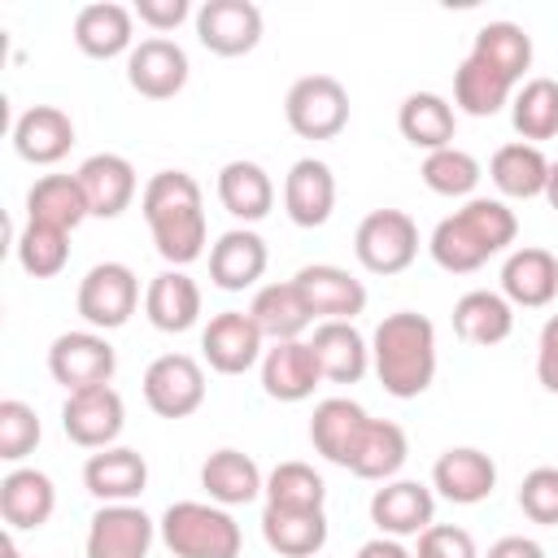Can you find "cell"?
Segmentation results:
<instances>
[{
	"label": "cell",
	"mask_w": 558,
	"mask_h": 558,
	"mask_svg": "<svg viewBox=\"0 0 558 558\" xmlns=\"http://www.w3.org/2000/svg\"><path fill=\"white\" fill-rule=\"evenodd\" d=\"M157 253L179 270L205 253V201L187 170H157L140 196Z\"/></svg>",
	"instance_id": "1"
},
{
	"label": "cell",
	"mask_w": 558,
	"mask_h": 558,
	"mask_svg": "<svg viewBox=\"0 0 558 558\" xmlns=\"http://www.w3.org/2000/svg\"><path fill=\"white\" fill-rule=\"evenodd\" d=\"M519 235V218L506 201H493V196H471L458 214L440 218L427 248H432V262L449 275H471L480 270L493 253L510 248Z\"/></svg>",
	"instance_id": "2"
},
{
	"label": "cell",
	"mask_w": 558,
	"mask_h": 558,
	"mask_svg": "<svg viewBox=\"0 0 558 558\" xmlns=\"http://www.w3.org/2000/svg\"><path fill=\"white\" fill-rule=\"evenodd\" d=\"M371 366L388 397L414 401L436 379V327L414 310L388 314L371 336Z\"/></svg>",
	"instance_id": "3"
},
{
	"label": "cell",
	"mask_w": 558,
	"mask_h": 558,
	"mask_svg": "<svg viewBox=\"0 0 558 558\" xmlns=\"http://www.w3.org/2000/svg\"><path fill=\"white\" fill-rule=\"evenodd\" d=\"M157 536L174 558H240V545H244L240 523L227 514V506H214V501L166 506Z\"/></svg>",
	"instance_id": "4"
},
{
	"label": "cell",
	"mask_w": 558,
	"mask_h": 558,
	"mask_svg": "<svg viewBox=\"0 0 558 558\" xmlns=\"http://www.w3.org/2000/svg\"><path fill=\"white\" fill-rule=\"evenodd\" d=\"M283 118L301 140H336L349 126V92L331 74H305L288 87Z\"/></svg>",
	"instance_id": "5"
},
{
	"label": "cell",
	"mask_w": 558,
	"mask_h": 558,
	"mask_svg": "<svg viewBox=\"0 0 558 558\" xmlns=\"http://www.w3.org/2000/svg\"><path fill=\"white\" fill-rule=\"evenodd\" d=\"M353 253L371 275H401L418 257V227L405 209H371L357 222Z\"/></svg>",
	"instance_id": "6"
},
{
	"label": "cell",
	"mask_w": 558,
	"mask_h": 558,
	"mask_svg": "<svg viewBox=\"0 0 558 558\" xmlns=\"http://www.w3.org/2000/svg\"><path fill=\"white\" fill-rule=\"evenodd\" d=\"M48 371L65 392H87L113 379L118 353L100 331H61L48 344Z\"/></svg>",
	"instance_id": "7"
},
{
	"label": "cell",
	"mask_w": 558,
	"mask_h": 558,
	"mask_svg": "<svg viewBox=\"0 0 558 558\" xmlns=\"http://www.w3.org/2000/svg\"><path fill=\"white\" fill-rule=\"evenodd\" d=\"M140 305V279L126 262H96L78 283V314L96 331L122 327Z\"/></svg>",
	"instance_id": "8"
},
{
	"label": "cell",
	"mask_w": 558,
	"mask_h": 558,
	"mask_svg": "<svg viewBox=\"0 0 558 558\" xmlns=\"http://www.w3.org/2000/svg\"><path fill=\"white\" fill-rule=\"evenodd\" d=\"M144 401L161 418H187L205 401V371L187 353H161L144 371Z\"/></svg>",
	"instance_id": "9"
},
{
	"label": "cell",
	"mask_w": 558,
	"mask_h": 558,
	"mask_svg": "<svg viewBox=\"0 0 558 558\" xmlns=\"http://www.w3.org/2000/svg\"><path fill=\"white\" fill-rule=\"evenodd\" d=\"M196 39L214 57H244L262 44V9L253 0H205L196 9Z\"/></svg>",
	"instance_id": "10"
},
{
	"label": "cell",
	"mask_w": 558,
	"mask_h": 558,
	"mask_svg": "<svg viewBox=\"0 0 558 558\" xmlns=\"http://www.w3.org/2000/svg\"><path fill=\"white\" fill-rule=\"evenodd\" d=\"M262 327L253 323V314L244 310H222L209 318V327L201 331V353L209 362V371L218 375H244L248 366L262 362Z\"/></svg>",
	"instance_id": "11"
},
{
	"label": "cell",
	"mask_w": 558,
	"mask_h": 558,
	"mask_svg": "<svg viewBox=\"0 0 558 558\" xmlns=\"http://www.w3.org/2000/svg\"><path fill=\"white\" fill-rule=\"evenodd\" d=\"M61 427L83 449H109L126 427V405L109 384L87 388V392H70L61 405Z\"/></svg>",
	"instance_id": "12"
},
{
	"label": "cell",
	"mask_w": 558,
	"mask_h": 558,
	"mask_svg": "<svg viewBox=\"0 0 558 558\" xmlns=\"http://www.w3.org/2000/svg\"><path fill=\"white\" fill-rule=\"evenodd\" d=\"M187 52L166 39V35H153V39H140L126 57V83L148 96V100H170L187 87Z\"/></svg>",
	"instance_id": "13"
},
{
	"label": "cell",
	"mask_w": 558,
	"mask_h": 558,
	"mask_svg": "<svg viewBox=\"0 0 558 558\" xmlns=\"http://www.w3.org/2000/svg\"><path fill=\"white\" fill-rule=\"evenodd\" d=\"M153 536L157 523L140 506H100L87 527V558H148Z\"/></svg>",
	"instance_id": "14"
},
{
	"label": "cell",
	"mask_w": 558,
	"mask_h": 558,
	"mask_svg": "<svg viewBox=\"0 0 558 558\" xmlns=\"http://www.w3.org/2000/svg\"><path fill=\"white\" fill-rule=\"evenodd\" d=\"M292 279L301 283L314 318H323V323H353L366 310V283L353 279L344 266L314 262V266H301Z\"/></svg>",
	"instance_id": "15"
},
{
	"label": "cell",
	"mask_w": 558,
	"mask_h": 558,
	"mask_svg": "<svg viewBox=\"0 0 558 558\" xmlns=\"http://www.w3.org/2000/svg\"><path fill=\"white\" fill-rule=\"evenodd\" d=\"M366 427H371V414H366L357 401H349V397H327V401L314 405L310 440H314V449H318L327 462H336V466L349 471L353 458H357V449H362Z\"/></svg>",
	"instance_id": "16"
},
{
	"label": "cell",
	"mask_w": 558,
	"mask_h": 558,
	"mask_svg": "<svg viewBox=\"0 0 558 558\" xmlns=\"http://www.w3.org/2000/svg\"><path fill=\"white\" fill-rule=\"evenodd\" d=\"M432 519H436V497L418 480H388L371 497V523L379 527V536H397V541L418 536L432 527Z\"/></svg>",
	"instance_id": "17"
},
{
	"label": "cell",
	"mask_w": 558,
	"mask_h": 558,
	"mask_svg": "<svg viewBox=\"0 0 558 558\" xmlns=\"http://www.w3.org/2000/svg\"><path fill=\"white\" fill-rule=\"evenodd\" d=\"M432 488L453 501V506H475L484 497H493L497 488V466L484 449H471V445H458V449H445L432 466Z\"/></svg>",
	"instance_id": "18"
},
{
	"label": "cell",
	"mask_w": 558,
	"mask_h": 558,
	"mask_svg": "<svg viewBox=\"0 0 558 558\" xmlns=\"http://www.w3.org/2000/svg\"><path fill=\"white\" fill-rule=\"evenodd\" d=\"M135 39V9L118 4V0H96V4H83L74 13V44L78 52L96 57V61H109V57H131V44Z\"/></svg>",
	"instance_id": "19"
},
{
	"label": "cell",
	"mask_w": 558,
	"mask_h": 558,
	"mask_svg": "<svg viewBox=\"0 0 558 558\" xmlns=\"http://www.w3.org/2000/svg\"><path fill=\"white\" fill-rule=\"evenodd\" d=\"M283 209L305 231L323 227L331 218V209H336V174H331V166L318 161V157L292 161V170L283 179Z\"/></svg>",
	"instance_id": "20"
},
{
	"label": "cell",
	"mask_w": 558,
	"mask_h": 558,
	"mask_svg": "<svg viewBox=\"0 0 558 558\" xmlns=\"http://www.w3.org/2000/svg\"><path fill=\"white\" fill-rule=\"evenodd\" d=\"M266 262H270L266 240L248 227H231L209 248V279L222 292H244L266 275Z\"/></svg>",
	"instance_id": "21"
},
{
	"label": "cell",
	"mask_w": 558,
	"mask_h": 558,
	"mask_svg": "<svg viewBox=\"0 0 558 558\" xmlns=\"http://www.w3.org/2000/svg\"><path fill=\"white\" fill-rule=\"evenodd\" d=\"M323 371L310 349V340H275L262 353V388L275 401H305L314 397Z\"/></svg>",
	"instance_id": "22"
},
{
	"label": "cell",
	"mask_w": 558,
	"mask_h": 558,
	"mask_svg": "<svg viewBox=\"0 0 558 558\" xmlns=\"http://www.w3.org/2000/svg\"><path fill=\"white\" fill-rule=\"evenodd\" d=\"M83 484L100 506H122V501H135L148 488V462L126 445H109V449L87 458Z\"/></svg>",
	"instance_id": "23"
},
{
	"label": "cell",
	"mask_w": 558,
	"mask_h": 558,
	"mask_svg": "<svg viewBox=\"0 0 558 558\" xmlns=\"http://www.w3.org/2000/svg\"><path fill=\"white\" fill-rule=\"evenodd\" d=\"M13 148L31 166H57L74 148V122L57 105H31L13 122Z\"/></svg>",
	"instance_id": "24"
},
{
	"label": "cell",
	"mask_w": 558,
	"mask_h": 558,
	"mask_svg": "<svg viewBox=\"0 0 558 558\" xmlns=\"http://www.w3.org/2000/svg\"><path fill=\"white\" fill-rule=\"evenodd\" d=\"M74 174L92 218H118L135 201V166L122 153H92Z\"/></svg>",
	"instance_id": "25"
},
{
	"label": "cell",
	"mask_w": 558,
	"mask_h": 558,
	"mask_svg": "<svg viewBox=\"0 0 558 558\" xmlns=\"http://www.w3.org/2000/svg\"><path fill=\"white\" fill-rule=\"evenodd\" d=\"M501 296L523 310H541L558 296V257L549 248L523 244L501 266Z\"/></svg>",
	"instance_id": "26"
},
{
	"label": "cell",
	"mask_w": 558,
	"mask_h": 558,
	"mask_svg": "<svg viewBox=\"0 0 558 558\" xmlns=\"http://www.w3.org/2000/svg\"><path fill=\"white\" fill-rule=\"evenodd\" d=\"M57 510V488L44 471L35 466H17L0 480V519L13 527V532H31V527H44Z\"/></svg>",
	"instance_id": "27"
},
{
	"label": "cell",
	"mask_w": 558,
	"mask_h": 558,
	"mask_svg": "<svg viewBox=\"0 0 558 558\" xmlns=\"http://www.w3.org/2000/svg\"><path fill=\"white\" fill-rule=\"evenodd\" d=\"M144 314H148V323L157 331H170V336L192 331L196 318H201V288H196V279L183 275V270L153 275V283L144 292Z\"/></svg>",
	"instance_id": "28"
},
{
	"label": "cell",
	"mask_w": 558,
	"mask_h": 558,
	"mask_svg": "<svg viewBox=\"0 0 558 558\" xmlns=\"http://www.w3.org/2000/svg\"><path fill=\"white\" fill-rule=\"evenodd\" d=\"M253 323L262 327V336L275 344V340H301V331L314 323V310L301 292L296 279H283V283H266L257 288L253 305H248Z\"/></svg>",
	"instance_id": "29"
},
{
	"label": "cell",
	"mask_w": 558,
	"mask_h": 558,
	"mask_svg": "<svg viewBox=\"0 0 558 558\" xmlns=\"http://www.w3.org/2000/svg\"><path fill=\"white\" fill-rule=\"evenodd\" d=\"M323 379L331 384H357L371 366V344L353 323H318L310 340Z\"/></svg>",
	"instance_id": "30"
},
{
	"label": "cell",
	"mask_w": 558,
	"mask_h": 558,
	"mask_svg": "<svg viewBox=\"0 0 558 558\" xmlns=\"http://www.w3.org/2000/svg\"><path fill=\"white\" fill-rule=\"evenodd\" d=\"M453 331L466 344L493 349V344H501L514 331V305L501 292H488V288L462 292L458 305H453Z\"/></svg>",
	"instance_id": "31"
},
{
	"label": "cell",
	"mask_w": 558,
	"mask_h": 558,
	"mask_svg": "<svg viewBox=\"0 0 558 558\" xmlns=\"http://www.w3.org/2000/svg\"><path fill=\"white\" fill-rule=\"evenodd\" d=\"M201 488L209 493L214 506H248L257 493H266V480L257 462L240 449H218L201 466Z\"/></svg>",
	"instance_id": "32"
},
{
	"label": "cell",
	"mask_w": 558,
	"mask_h": 558,
	"mask_svg": "<svg viewBox=\"0 0 558 558\" xmlns=\"http://www.w3.org/2000/svg\"><path fill=\"white\" fill-rule=\"evenodd\" d=\"M510 100H514V83L501 70H493L488 61H480L475 52H466L462 65L453 70V105L471 118H493Z\"/></svg>",
	"instance_id": "33"
},
{
	"label": "cell",
	"mask_w": 558,
	"mask_h": 558,
	"mask_svg": "<svg viewBox=\"0 0 558 558\" xmlns=\"http://www.w3.org/2000/svg\"><path fill=\"white\" fill-rule=\"evenodd\" d=\"M218 201L240 222H262L275 209V183L257 161H227L218 170Z\"/></svg>",
	"instance_id": "34"
},
{
	"label": "cell",
	"mask_w": 558,
	"mask_h": 558,
	"mask_svg": "<svg viewBox=\"0 0 558 558\" xmlns=\"http://www.w3.org/2000/svg\"><path fill=\"white\" fill-rule=\"evenodd\" d=\"M262 536L275 554L283 558H314L327 545V514L323 510H283L266 506L262 510Z\"/></svg>",
	"instance_id": "35"
},
{
	"label": "cell",
	"mask_w": 558,
	"mask_h": 558,
	"mask_svg": "<svg viewBox=\"0 0 558 558\" xmlns=\"http://www.w3.org/2000/svg\"><path fill=\"white\" fill-rule=\"evenodd\" d=\"M397 126H401V135H405L414 148L436 153V148H449V144H453L458 113H453V105H449L445 96H436V92H410V96L401 100V109H397Z\"/></svg>",
	"instance_id": "36"
},
{
	"label": "cell",
	"mask_w": 558,
	"mask_h": 558,
	"mask_svg": "<svg viewBox=\"0 0 558 558\" xmlns=\"http://www.w3.org/2000/svg\"><path fill=\"white\" fill-rule=\"evenodd\" d=\"M488 179L497 183L501 196H514V201H532V196H545V183H549V157L536 148V144H501L488 161Z\"/></svg>",
	"instance_id": "37"
},
{
	"label": "cell",
	"mask_w": 558,
	"mask_h": 558,
	"mask_svg": "<svg viewBox=\"0 0 558 558\" xmlns=\"http://www.w3.org/2000/svg\"><path fill=\"white\" fill-rule=\"evenodd\" d=\"M83 218H92V209L78 187V174H44L26 192V222H48V227L74 231Z\"/></svg>",
	"instance_id": "38"
},
{
	"label": "cell",
	"mask_w": 558,
	"mask_h": 558,
	"mask_svg": "<svg viewBox=\"0 0 558 558\" xmlns=\"http://www.w3.org/2000/svg\"><path fill=\"white\" fill-rule=\"evenodd\" d=\"M471 52L480 61H488L493 70H501L510 83H519L527 74V65H532V35L519 22H484L475 31Z\"/></svg>",
	"instance_id": "39"
},
{
	"label": "cell",
	"mask_w": 558,
	"mask_h": 558,
	"mask_svg": "<svg viewBox=\"0 0 558 558\" xmlns=\"http://www.w3.org/2000/svg\"><path fill=\"white\" fill-rule=\"evenodd\" d=\"M405 458H410V440H405V432L397 427V423H388V418H371V427H366V436H362V449H357V458H353V475L357 480H379V484H388L401 466H405Z\"/></svg>",
	"instance_id": "40"
},
{
	"label": "cell",
	"mask_w": 558,
	"mask_h": 558,
	"mask_svg": "<svg viewBox=\"0 0 558 558\" xmlns=\"http://www.w3.org/2000/svg\"><path fill=\"white\" fill-rule=\"evenodd\" d=\"M510 122L527 144L558 135V83L554 78H527L510 100Z\"/></svg>",
	"instance_id": "41"
},
{
	"label": "cell",
	"mask_w": 558,
	"mask_h": 558,
	"mask_svg": "<svg viewBox=\"0 0 558 558\" xmlns=\"http://www.w3.org/2000/svg\"><path fill=\"white\" fill-rule=\"evenodd\" d=\"M13 248H17V262H22L26 275L52 279V275H61L65 262H70V231L48 227V222H26V227L17 231V240H13Z\"/></svg>",
	"instance_id": "42"
},
{
	"label": "cell",
	"mask_w": 558,
	"mask_h": 558,
	"mask_svg": "<svg viewBox=\"0 0 558 558\" xmlns=\"http://www.w3.org/2000/svg\"><path fill=\"white\" fill-rule=\"evenodd\" d=\"M327 501V484L310 462H279L266 475V506H283V510H323Z\"/></svg>",
	"instance_id": "43"
},
{
	"label": "cell",
	"mask_w": 558,
	"mask_h": 558,
	"mask_svg": "<svg viewBox=\"0 0 558 558\" xmlns=\"http://www.w3.org/2000/svg\"><path fill=\"white\" fill-rule=\"evenodd\" d=\"M418 174H423V183H427L436 196H471L475 183L484 179V174H480V161H475L466 148H453V144L427 153Z\"/></svg>",
	"instance_id": "44"
},
{
	"label": "cell",
	"mask_w": 558,
	"mask_h": 558,
	"mask_svg": "<svg viewBox=\"0 0 558 558\" xmlns=\"http://www.w3.org/2000/svg\"><path fill=\"white\" fill-rule=\"evenodd\" d=\"M39 436H44L39 432V414L26 401L4 397L0 401V458L4 462H22L26 453H35Z\"/></svg>",
	"instance_id": "45"
},
{
	"label": "cell",
	"mask_w": 558,
	"mask_h": 558,
	"mask_svg": "<svg viewBox=\"0 0 558 558\" xmlns=\"http://www.w3.org/2000/svg\"><path fill=\"white\" fill-rule=\"evenodd\" d=\"M519 510L541 527H558V466H532L523 475Z\"/></svg>",
	"instance_id": "46"
},
{
	"label": "cell",
	"mask_w": 558,
	"mask_h": 558,
	"mask_svg": "<svg viewBox=\"0 0 558 558\" xmlns=\"http://www.w3.org/2000/svg\"><path fill=\"white\" fill-rule=\"evenodd\" d=\"M414 558H480V549H475L466 527L432 523L427 532H418V554Z\"/></svg>",
	"instance_id": "47"
},
{
	"label": "cell",
	"mask_w": 558,
	"mask_h": 558,
	"mask_svg": "<svg viewBox=\"0 0 558 558\" xmlns=\"http://www.w3.org/2000/svg\"><path fill=\"white\" fill-rule=\"evenodd\" d=\"M187 13H192L187 0H135V17H140L148 31H157V35L174 31Z\"/></svg>",
	"instance_id": "48"
},
{
	"label": "cell",
	"mask_w": 558,
	"mask_h": 558,
	"mask_svg": "<svg viewBox=\"0 0 558 558\" xmlns=\"http://www.w3.org/2000/svg\"><path fill=\"white\" fill-rule=\"evenodd\" d=\"M536 379L545 392H558V314L541 327V340H536Z\"/></svg>",
	"instance_id": "49"
},
{
	"label": "cell",
	"mask_w": 558,
	"mask_h": 558,
	"mask_svg": "<svg viewBox=\"0 0 558 558\" xmlns=\"http://www.w3.org/2000/svg\"><path fill=\"white\" fill-rule=\"evenodd\" d=\"M488 558H545V549L532 536H501L488 545Z\"/></svg>",
	"instance_id": "50"
},
{
	"label": "cell",
	"mask_w": 558,
	"mask_h": 558,
	"mask_svg": "<svg viewBox=\"0 0 558 558\" xmlns=\"http://www.w3.org/2000/svg\"><path fill=\"white\" fill-rule=\"evenodd\" d=\"M357 558H414L397 536H375V541H366L362 549H357Z\"/></svg>",
	"instance_id": "51"
},
{
	"label": "cell",
	"mask_w": 558,
	"mask_h": 558,
	"mask_svg": "<svg viewBox=\"0 0 558 558\" xmlns=\"http://www.w3.org/2000/svg\"><path fill=\"white\" fill-rule=\"evenodd\" d=\"M545 201H549V209H558V161H549V183H545Z\"/></svg>",
	"instance_id": "52"
},
{
	"label": "cell",
	"mask_w": 558,
	"mask_h": 558,
	"mask_svg": "<svg viewBox=\"0 0 558 558\" xmlns=\"http://www.w3.org/2000/svg\"><path fill=\"white\" fill-rule=\"evenodd\" d=\"M0 558H22V549L13 545V536H4V545H0Z\"/></svg>",
	"instance_id": "53"
}]
</instances>
